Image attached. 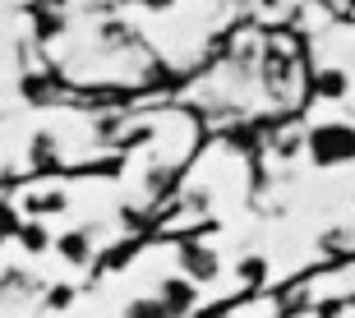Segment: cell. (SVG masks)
<instances>
[{
	"label": "cell",
	"instance_id": "cell-1",
	"mask_svg": "<svg viewBox=\"0 0 355 318\" xmlns=\"http://www.w3.org/2000/svg\"><path fill=\"white\" fill-rule=\"evenodd\" d=\"M304 148H309L314 166H346V161H355V130L351 125H318L304 139Z\"/></svg>",
	"mask_w": 355,
	"mask_h": 318
},
{
	"label": "cell",
	"instance_id": "cell-2",
	"mask_svg": "<svg viewBox=\"0 0 355 318\" xmlns=\"http://www.w3.org/2000/svg\"><path fill=\"white\" fill-rule=\"evenodd\" d=\"M180 263H184V277L194 281V286L198 281H217V272H222V263H217V254L208 245H184Z\"/></svg>",
	"mask_w": 355,
	"mask_h": 318
},
{
	"label": "cell",
	"instance_id": "cell-3",
	"mask_svg": "<svg viewBox=\"0 0 355 318\" xmlns=\"http://www.w3.org/2000/svg\"><path fill=\"white\" fill-rule=\"evenodd\" d=\"M162 314H171V318H180V314H189L194 309V281L189 277H171V281H162Z\"/></svg>",
	"mask_w": 355,
	"mask_h": 318
},
{
	"label": "cell",
	"instance_id": "cell-4",
	"mask_svg": "<svg viewBox=\"0 0 355 318\" xmlns=\"http://www.w3.org/2000/svg\"><path fill=\"white\" fill-rule=\"evenodd\" d=\"M55 249H60V258H65V263H88V236H83V231H69V236H60V245H55Z\"/></svg>",
	"mask_w": 355,
	"mask_h": 318
},
{
	"label": "cell",
	"instance_id": "cell-5",
	"mask_svg": "<svg viewBox=\"0 0 355 318\" xmlns=\"http://www.w3.org/2000/svg\"><path fill=\"white\" fill-rule=\"evenodd\" d=\"M351 93V79H346L342 69H323L318 74V97H328V102H337V97Z\"/></svg>",
	"mask_w": 355,
	"mask_h": 318
},
{
	"label": "cell",
	"instance_id": "cell-6",
	"mask_svg": "<svg viewBox=\"0 0 355 318\" xmlns=\"http://www.w3.org/2000/svg\"><path fill=\"white\" fill-rule=\"evenodd\" d=\"M19 240H24V249L28 254H42L51 240H46V226L42 222H28V226H19Z\"/></svg>",
	"mask_w": 355,
	"mask_h": 318
},
{
	"label": "cell",
	"instance_id": "cell-7",
	"mask_svg": "<svg viewBox=\"0 0 355 318\" xmlns=\"http://www.w3.org/2000/svg\"><path fill=\"white\" fill-rule=\"evenodd\" d=\"M33 161H37V166H51L55 161V139L51 134H37V139H33Z\"/></svg>",
	"mask_w": 355,
	"mask_h": 318
},
{
	"label": "cell",
	"instance_id": "cell-8",
	"mask_svg": "<svg viewBox=\"0 0 355 318\" xmlns=\"http://www.w3.org/2000/svg\"><path fill=\"white\" fill-rule=\"evenodd\" d=\"M240 277H245V281H263L268 277V263L259 258V254H250V258H240Z\"/></svg>",
	"mask_w": 355,
	"mask_h": 318
},
{
	"label": "cell",
	"instance_id": "cell-9",
	"mask_svg": "<svg viewBox=\"0 0 355 318\" xmlns=\"http://www.w3.org/2000/svg\"><path fill=\"white\" fill-rule=\"evenodd\" d=\"M130 318H166V314H162L157 300H139V305L130 309Z\"/></svg>",
	"mask_w": 355,
	"mask_h": 318
},
{
	"label": "cell",
	"instance_id": "cell-10",
	"mask_svg": "<svg viewBox=\"0 0 355 318\" xmlns=\"http://www.w3.org/2000/svg\"><path fill=\"white\" fill-rule=\"evenodd\" d=\"M14 231H19V217L10 203H0V236H14Z\"/></svg>",
	"mask_w": 355,
	"mask_h": 318
},
{
	"label": "cell",
	"instance_id": "cell-11",
	"mask_svg": "<svg viewBox=\"0 0 355 318\" xmlns=\"http://www.w3.org/2000/svg\"><path fill=\"white\" fill-rule=\"evenodd\" d=\"M69 295H74L69 286H55V291H51V305H55V309H65V305H69Z\"/></svg>",
	"mask_w": 355,
	"mask_h": 318
},
{
	"label": "cell",
	"instance_id": "cell-12",
	"mask_svg": "<svg viewBox=\"0 0 355 318\" xmlns=\"http://www.w3.org/2000/svg\"><path fill=\"white\" fill-rule=\"evenodd\" d=\"M277 152H282V157H295V152H300V139H282V148H277Z\"/></svg>",
	"mask_w": 355,
	"mask_h": 318
},
{
	"label": "cell",
	"instance_id": "cell-13",
	"mask_svg": "<svg viewBox=\"0 0 355 318\" xmlns=\"http://www.w3.org/2000/svg\"><path fill=\"white\" fill-rule=\"evenodd\" d=\"M148 10H166V5H171V0H144Z\"/></svg>",
	"mask_w": 355,
	"mask_h": 318
},
{
	"label": "cell",
	"instance_id": "cell-14",
	"mask_svg": "<svg viewBox=\"0 0 355 318\" xmlns=\"http://www.w3.org/2000/svg\"><path fill=\"white\" fill-rule=\"evenodd\" d=\"M0 245H5V236H0Z\"/></svg>",
	"mask_w": 355,
	"mask_h": 318
}]
</instances>
